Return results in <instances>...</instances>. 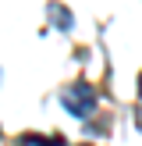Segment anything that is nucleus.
Segmentation results:
<instances>
[{
    "instance_id": "f03ea898",
    "label": "nucleus",
    "mask_w": 142,
    "mask_h": 146,
    "mask_svg": "<svg viewBox=\"0 0 142 146\" xmlns=\"http://www.w3.org/2000/svg\"><path fill=\"white\" fill-rule=\"evenodd\" d=\"M50 18H53V25H60V29L71 25V11H68V7H60V4H50Z\"/></svg>"
},
{
    "instance_id": "f257e3e1",
    "label": "nucleus",
    "mask_w": 142,
    "mask_h": 146,
    "mask_svg": "<svg viewBox=\"0 0 142 146\" xmlns=\"http://www.w3.org/2000/svg\"><path fill=\"white\" fill-rule=\"evenodd\" d=\"M64 100H68V111H75L78 118H85V114L96 107V93H92V86H85V82H75L68 93H64Z\"/></svg>"
},
{
    "instance_id": "7ed1b4c3",
    "label": "nucleus",
    "mask_w": 142,
    "mask_h": 146,
    "mask_svg": "<svg viewBox=\"0 0 142 146\" xmlns=\"http://www.w3.org/2000/svg\"><path fill=\"white\" fill-rule=\"evenodd\" d=\"M139 93H142V82H139Z\"/></svg>"
}]
</instances>
